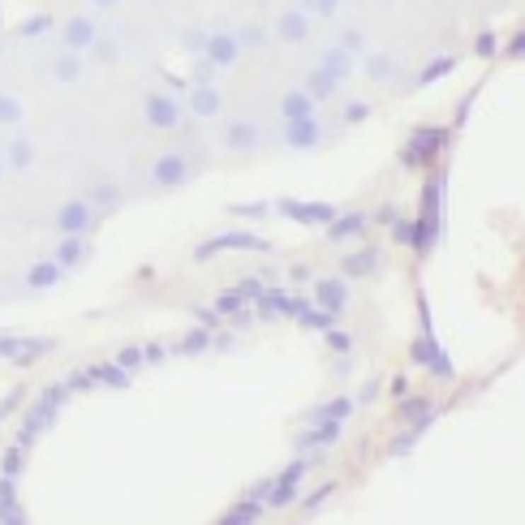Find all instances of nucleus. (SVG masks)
Listing matches in <instances>:
<instances>
[{
  "label": "nucleus",
  "instance_id": "1",
  "mask_svg": "<svg viewBox=\"0 0 525 525\" xmlns=\"http://www.w3.org/2000/svg\"><path fill=\"white\" fill-rule=\"evenodd\" d=\"M439 216H444V173H431L427 190H422V216L413 224V250L417 254H431V246L439 237Z\"/></svg>",
  "mask_w": 525,
  "mask_h": 525
},
{
  "label": "nucleus",
  "instance_id": "2",
  "mask_svg": "<svg viewBox=\"0 0 525 525\" xmlns=\"http://www.w3.org/2000/svg\"><path fill=\"white\" fill-rule=\"evenodd\" d=\"M444 142H448V134L444 129H431V125H422L413 138H409V146L400 151V164L405 168H431V160L444 151Z\"/></svg>",
  "mask_w": 525,
  "mask_h": 525
},
{
  "label": "nucleus",
  "instance_id": "3",
  "mask_svg": "<svg viewBox=\"0 0 525 525\" xmlns=\"http://www.w3.org/2000/svg\"><path fill=\"white\" fill-rule=\"evenodd\" d=\"M220 250H267V241H258L254 233H224V237L202 241L194 258H202V262H207V258H212V254H220Z\"/></svg>",
  "mask_w": 525,
  "mask_h": 525
},
{
  "label": "nucleus",
  "instance_id": "4",
  "mask_svg": "<svg viewBox=\"0 0 525 525\" xmlns=\"http://www.w3.org/2000/svg\"><path fill=\"white\" fill-rule=\"evenodd\" d=\"M280 212H284L289 220H301V224H332V220H336V212H332L328 202H293V198H284Z\"/></svg>",
  "mask_w": 525,
  "mask_h": 525
},
{
  "label": "nucleus",
  "instance_id": "5",
  "mask_svg": "<svg viewBox=\"0 0 525 525\" xmlns=\"http://www.w3.org/2000/svg\"><path fill=\"white\" fill-rule=\"evenodd\" d=\"M306 469H310V461H293V465L284 469V474H280V478H276V483L267 487V491H272L267 500H272L276 508H284V504H289V500L297 495V483H301V474H306Z\"/></svg>",
  "mask_w": 525,
  "mask_h": 525
},
{
  "label": "nucleus",
  "instance_id": "6",
  "mask_svg": "<svg viewBox=\"0 0 525 525\" xmlns=\"http://www.w3.org/2000/svg\"><path fill=\"white\" fill-rule=\"evenodd\" d=\"M146 121L160 125V129H173V125H177V103L164 99V95H151V99H146Z\"/></svg>",
  "mask_w": 525,
  "mask_h": 525
},
{
  "label": "nucleus",
  "instance_id": "7",
  "mask_svg": "<svg viewBox=\"0 0 525 525\" xmlns=\"http://www.w3.org/2000/svg\"><path fill=\"white\" fill-rule=\"evenodd\" d=\"M336 439H340V422L336 417H323L319 431H301L297 435V448H319V444H336Z\"/></svg>",
  "mask_w": 525,
  "mask_h": 525
},
{
  "label": "nucleus",
  "instance_id": "8",
  "mask_svg": "<svg viewBox=\"0 0 525 525\" xmlns=\"http://www.w3.org/2000/svg\"><path fill=\"white\" fill-rule=\"evenodd\" d=\"M65 233H82L86 224H91V207L86 202H65L61 207V220H57Z\"/></svg>",
  "mask_w": 525,
  "mask_h": 525
},
{
  "label": "nucleus",
  "instance_id": "9",
  "mask_svg": "<svg viewBox=\"0 0 525 525\" xmlns=\"http://www.w3.org/2000/svg\"><path fill=\"white\" fill-rule=\"evenodd\" d=\"M155 181L160 185H181L185 181V160L181 155H164V160L155 164Z\"/></svg>",
  "mask_w": 525,
  "mask_h": 525
},
{
  "label": "nucleus",
  "instance_id": "10",
  "mask_svg": "<svg viewBox=\"0 0 525 525\" xmlns=\"http://www.w3.org/2000/svg\"><path fill=\"white\" fill-rule=\"evenodd\" d=\"M357 233H366V216H336V220L328 224V237H332V241H349V237H357Z\"/></svg>",
  "mask_w": 525,
  "mask_h": 525
},
{
  "label": "nucleus",
  "instance_id": "11",
  "mask_svg": "<svg viewBox=\"0 0 525 525\" xmlns=\"http://www.w3.org/2000/svg\"><path fill=\"white\" fill-rule=\"evenodd\" d=\"M207 57H212V65H229V61H237V39H229V35H212V39H207Z\"/></svg>",
  "mask_w": 525,
  "mask_h": 525
},
{
  "label": "nucleus",
  "instance_id": "12",
  "mask_svg": "<svg viewBox=\"0 0 525 525\" xmlns=\"http://www.w3.org/2000/svg\"><path fill=\"white\" fill-rule=\"evenodd\" d=\"M289 142H293V146H314V142H319V125H314V117L289 121Z\"/></svg>",
  "mask_w": 525,
  "mask_h": 525
},
{
  "label": "nucleus",
  "instance_id": "13",
  "mask_svg": "<svg viewBox=\"0 0 525 525\" xmlns=\"http://www.w3.org/2000/svg\"><path fill=\"white\" fill-rule=\"evenodd\" d=\"M379 267V254L371 250V246H366V250H357V254H349L345 258V276H371Z\"/></svg>",
  "mask_w": 525,
  "mask_h": 525
},
{
  "label": "nucleus",
  "instance_id": "14",
  "mask_svg": "<svg viewBox=\"0 0 525 525\" xmlns=\"http://www.w3.org/2000/svg\"><path fill=\"white\" fill-rule=\"evenodd\" d=\"M314 301H319V310H332V314H336V310L345 306V284H340V280H323L319 293H314Z\"/></svg>",
  "mask_w": 525,
  "mask_h": 525
},
{
  "label": "nucleus",
  "instance_id": "15",
  "mask_svg": "<svg viewBox=\"0 0 525 525\" xmlns=\"http://www.w3.org/2000/svg\"><path fill=\"white\" fill-rule=\"evenodd\" d=\"M396 413L405 417V422H431V400H427V396H413V400H405V396H400Z\"/></svg>",
  "mask_w": 525,
  "mask_h": 525
},
{
  "label": "nucleus",
  "instance_id": "16",
  "mask_svg": "<svg viewBox=\"0 0 525 525\" xmlns=\"http://www.w3.org/2000/svg\"><path fill=\"white\" fill-rule=\"evenodd\" d=\"M190 108H194L198 117H216V112H220V95H216L212 86H198V91L190 95Z\"/></svg>",
  "mask_w": 525,
  "mask_h": 525
},
{
  "label": "nucleus",
  "instance_id": "17",
  "mask_svg": "<svg viewBox=\"0 0 525 525\" xmlns=\"http://www.w3.org/2000/svg\"><path fill=\"white\" fill-rule=\"evenodd\" d=\"M47 349H52V340H43V336H39V340H18V345H13V362H18V366H30V362H39V353H47Z\"/></svg>",
  "mask_w": 525,
  "mask_h": 525
},
{
  "label": "nucleus",
  "instance_id": "18",
  "mask_svg": "<svg viewBox=\"0 0 525 525\" xmlns=\"http://www.w3.org/2000/svg\"><path fill=\"white\" fill-rule=\"evenodd\" d=\"M65 39H69V47H86V43L95 39V30H91L86 18H74V22L65 26Z\"/></svg>",
  "mask_w": 525,
  "mask_h": 525
},
{
  "label": "nucleus",
  "instance_id": "19",
  "mask_svg": "<svg viewBox=\"0 0 525 525\" xmlns=\"http://www.w3.org/2000/svg\"><path fill=\"white\" fill-rule=\"evenodd\" d=\"M323 74H328V78H345V74H349V52H345V47H332L328 57H323Z\"/></svg>",
  "mask_w": 525,
  "mask_h": 525
},
{
  "label": "nucleus",
  "instance_id": "20",
  "mask_svg": "<svg viewBox=\"0 0 525 525\" xmlns=\"http://www.w3.org/2000/svg\"><path fill=\"white\" fill-rule=\"evenodd\" d=\"M61 280V267L57 262H39V267H30V289H47Z\"/></svg>",
  "mask_w": 525,
  "mask_h": 525
},
{
  "label": "nucleus",
  "instance_id": "21",
  "mask_svg": "<svg viewBox=\"0 0 525 525\" xmlns=\"http://www.w3.org/2000/svg\"><path fill=\"white\" fill-rule=\"evenodd\" d=\"M258 495H250V500H241V504H233L229 512H224V521H258Z\"/></svg>",
  "mask_w": 525,
  "mask_h": 525
},
{
  "label": "nucleus",
  "instance_id": "22",
  "mask_svg": "<svg viewBox=\"0 0 525 525\" xmlns=\"http://www.w3.org/2000/svg\"><path fill=\"white\" fill-rule=\"evenodd\" d=\"M91 379L108 383V388H125V383H129V375L121 371V366H95V371H91Z\"/></svg>",
  "mask_w": 525,
  "mask_h": 525
},
{
  "label": "nucleus",
  "instance_id": "23",
  "mask_svg": "<svg viewBox=\"0 0 525 525\" xmlns=\"http://www.w3.org/2000/svg\"><path fill=\"white\" fill-rule=\"evenodd\" d=\"M301 323L314 332H328V328H336V314L332 310H301Z\"/></svg>",
  "mask_w": 525,
  "mask_h": 525
},
{
  "label": "nucleus",
  "instance_id": "24",
  "mask_svg": "<svg viewBox=\"0 0 525 525\" xmlns=\"http://www.w3.org/2000/svg\"><path fill=\"white\" fill-rule=\"evenodd\" d=\"M284 117H289V121H297V117H310V95H301V91L284 95Z\"/></svg>",
  "mask_w": 525,
  "mask_h": 525
},
{
  "label": "nucleus",
  "instance_id": "25",
  "mask_svg": "<svg viewBox=\"0 0 525 525\" xmlns=\"http://www.w3.org/2000/svg\"><path fill=\"white\" fill-rule=\"evenodd\" d=\"M0 469H5V478H18L22 469H26V448H9L5 461H0Z\"/></svg>",
  "mask_w": 525,
  "mask_h": 525
},
{
  "label": "nucleus",
  "instance_id": "26",
  "mask_svg": "<svg viewBox=\"0 0 525 525\" xmlns=\"http://www.w3.org/2000/svg\"><path fill=\"white\" fill-rule=\"evenodd\" d=\"M427 427H431V422H409V431H405V435H396V439H392V452H409V448H413V444H417V435H422V431H427Z\"/></svg>",
  "mask_w": 525,
  "mask_h": 525
},
{
  "label": "nucleus",
  "instance_id": "27",
  "mask_svg": "<svg viewBox=\"0 0 525 525\" xmlns=\"http://www.w3.org/2000/svg\"><path fill=\"white\" fill-rule=\"evenodd\" d=\"M280 35L284 39H306V18L301 13H284L280 18Z\"/></svg>",
  "mask_w": 525,
  "mask_h": 525
},
{
  "label": "nucleus",
  "instance_id": "28",
  "mask_svg": "<svg viewBox=\"0 0 525 525\" xmlns=\"http://www.w3.org/2000/svg\"><path fill=\"white\" fill-rule=\"evenodd\" d=\"M229 142H233L237 151H246V146L258 142V129H254V125H233V129H229Z\"/></svg>",
  "mask_w": 525,
  "mask_h": 525
},
{
  "label": "nucleus",
  "instance_id": "29",
  "mask_svg": "<svg viewBox=\"0 0 525 525\" xmlns=\"http://www.w3.org/2000/svg\"><path fill=\"white\" fill-rule=\"evenodd\" d=\"M332 91H336V78H328L323 69H319V74L310 78V95H314V99H328Z\"/></svg>",
  "mask_w": 525,
  "mask_h": 525
},
{
  "label": "nucleus",
  "instance_id": "30",
  "mask_svg": "<svg viewBox=\"0 0 525 525\" xmlns=\"http://www.w3.org/2000/svg\"><path fill=\"white\" fill-rule=\"evenodd\" d=\"M61 262H65V267H74V262H82V241H78V233H69V241L61 246Z\"/></svg>",
  "mask_w": 525,
  "mask_h": 525
},
{
  "label": "nucleus",
  "instance_id": "31",
  "mask_svg": "<svg viewBox=\"0 0 525 525\" xmlns=\"http://www.w3.org/2000/svg\"><path fill=\"white\" fill-rule=\"evenodd\" d=\"M237 293H241V301H262V297H267V289H262L258 280H241Z\"/></svg>",
  "mask_w": 525,
  "mask_h": 525
},
{
  "label": "nucleus",
  "instance_id": "32",
  "mask_svg": "<svg viewBox=\"0 0 525 525\" xmlns=\"http://www.w3.org/2000/svg\"><path fill=\"white\" fill-rule=\"evenodd\" d=\"M22 117V108H18V99H9V95H0V125H9V121H18Z\"/></svg>",
  "mask_w": 525,
  "mask_h": 525
},
{
  "label": "nucleus",
  "instance_id": "33",
  "mask_svg": "<svg viewBox=\"0 0 525 525\" xmlns=\"http://www.w3.org/2000/svg\"><path fill=\"white\" fill-rule=\"evenodd\" d=\"M448 69H452V61H448V57H444V61H435V65H427V69H422V74H417V82H435V78H444V74H448Z\"/></svg>",
  "mask_w": 525,
  "mask_h": 525
},
{
  "label": "nucleus",
  "instance_id": "34",
  "mask_svg": "<svg viewBox=\"0 0 525 525\" xmlns=\"http://www.w3.org/2000/svg\"><path fill=\"white\" fill-rule=\"evenodd\" d=\"M349 400H332V405H323V409H314V413H319V417H336V422H340V417H349Z\"/></svg>",
  "mask_w": 525,
  "mask_h": 525
},
{
  "label": "nucleus",
  "instance_id": "35",
  "mask_svg": "<svg viewBox=\"0 0 525 525\" xmlns=\"http://www.w3.org/2000/svg\"><path fill=\"white\" fill-rule=\"evenodd\" d=\"M9 164H13V168H26V164H30V146H26V142H13V146H9Z\"/></svg>",
  "mask_w": 525,
  "mask_h": 525
},
{
  "label": "nucleus",
  "instance_id": "36",
  "mask_svg": "<svg viewBox=\"0 0 525 525\" xmlns=\"http://www.w3.org/2000/svg\"><path fill=\"white\" fill-rule=\"evenodd\" d=\"M237 310H241V293H224L216 301V314H237Z\"/></svg>",
  "mask_w": 525,
  "mask_h": 525
},
{
  "label": "nucleus",
  "instance_id": "37",
  "mask_svg": "<svg viewBox=\"0 0 525 525\" xmlns=\"http://www.w3.org/2000/svg\"><path fill=\"white\" fill-rule=\"evenodd\" d=\"M138 362H142V349H121V353H117V366H121V371H134Z\"/></svg>",
  "mask_w": 525,
  "mask_h": 525
},
{
  "label": "nucleus",
  "instance_id": "38",
  "mask_svg": "<svg viewBox=\"0 0 525 525\" xmlns=\"http://www.w3.org/2000/svg\"><path fill=\"white\" fill-rule=\"evenodd\" d=\"M43 30H52V13H43V18H30V22L22 26V35H43Z\"/></svg>",
  "mask_w": 525,
  "mask_h": 525
},
{
  "label": "nucleus",
  "instance_id": "39",
  "mask_svg": "<svg viewBox=\"0 0 525 525\" xmlns=\"http://www.w3.org/2000/svg\"><path fill=\"white\" fill-rule=\"evenodd\" d=\"M392 237H396L400 246H409V241H413V224H409V220H392Z\"/></svg>",
  "mask_w": 525,
  "mask_h": 525
},
{
  "label": "nucleus",
  "instance_id": "40",
  "mask_svg": "<svg viewBox=\"0 0 525 525\" xmlns=\"http://www.w3.org/2000/svg\"><path fill=\"white\" fill-rule=\"evenodd\" d=\"M366 117H371L366 103H349V108H345V121H349V125H357V121H366Z\"/></svg>",
  "mask_w": 525,
  "mask_h": 525
},
{
  "label": "nucleus",
  "instance_id": "41",
  "mask_svg": "<svg viewBox=\"0 0 525 525\" xmlns=\"http://www.w3.org/2000/svg\"><path fill=\"white\" fill-rule=\"evenodd\" d=\"M181 349H185V353H198V349H207V332H190Z\"/></svg>",
  "mask_w": 525,
  "mask_h": 525
},
{
  "label": "nucleus",
  "instance_id": "42",
  "mask_svg": "<svg viewBox=\"0 0 525 525\" xmlns=\"http://www.w3.org/2000/svg\"><path fill=\"white\" fill-rule=\"evenodd\" d=\"M328 345H332L336 353H345V349H349V336H345V332H336V328H328Z\"/></svg>",
  "mask_w": 525,
  "mask_h": 525
},
{
  "label": "nucleus",
  "instance_id": "43",
  "mask_svg": "<svg viewBox=\"0 0 525 525\" xmlns=\"http://www.w3.org/2000/svg\"><path fill=\"white\" fill-rule=\"evenodd\" d=\"M164 357H168L164 345H146V349H142V362H164Z\"/></svg>",
  "mask_w": 525,
  "mask_h": 525
},
{
  "label": "nucleus",
  "instance_id": "44",
  "mask_svg": "<svg viewBox=\"0 0 525 525\" xmlns=\"http://www.w3.org/2000/svg\"><path fill=\"white\" fill-rule=\"evenodd\" d=\"M233 212H237V216H262V212H267V207H262V202H237Z\"/></svg>",
  "mask_w": 525,
  "mask_h": 525
},
{
  "label": "nucleus",
  "instance_id": "45",
  "mask_svg": "<svg viewBox=\"0 0 525 525\" xmlns=\"http://www.w3.org/2000/svg\"><path fill=\"white\" fill-rule=\"evenodd\" d=\"M371 74H375V78H388V74H392V61H388V57H375V61H371Z\"/></svg>",
  "mask_w": 525,
  "mask_h": 525
},
{
  "label": "nucleus",
  "instance_id": "46",
  "mask_svg": "<svg viewBox=\"0 0 525 525\" xmlns=\"http://www.w3.org/2000/svg\"><path fill=\"white\" fill-rule=\"evenodd\" d=\"M57 74H61L65 82H69V78H78V61H74V57H65V61L57 65Z\"/></svg>",
  "mask_w": 525,
  "mask_h": 525
},
{
  "label": "nucleus",
  "instance_id": "47",
  "mask_svg": "<svg viewBox=\"0 0 525 525\" xmlns=\"http://www.w3.org/2000/svg\"><path fill=\"white\" fill-rule=\"evenodd\" d=\"M328 495H332V483H323V487H319V491H314V495H310V500H306V508H319V504H323V500H328Z\"/></svg>",
  "mask_w": 525,
  "mask_h": 525
},
{
  "label": "nucleus",
  "instance_id": "48",
  "mask_svg": "<svg viewBox=\"0 0 525 525\" xmlns=\"http://www.w3.org/2000/svg\"><path fill=\"white\" fill-rule=\"evenodd\" d=\"M91 383H95V379H91V371H78V375H69V392H74V388H91Z\"/></svg>",
  "mask_w": 525,
  "mask_h": 525
},
{
  "label": "nucleus",
  "instance_id": "49",
  "mask_svg": "<svg viewBox=\"0 0 525 525\" xmlns=\"http://www.w3.org/2000/svg\"><path fill=\"white\" fill-rule=\"evenodd\" d=\"M478 52H483V57H491V52H495V35H491V30L478 35Z\"/></svg>",
  "mask_w": 525,
  "mask_h": 525
},
{
  "label": "nucleus",
  "instance_id": "50",
  "mask_svg": "<svg viewBox=\"0 0 525 525\" xmlns=\"http://www.w3.org/2000/svg\"><path fill=\"white\" fill-rule=\"evenodd\" d=\"M504 52H508V57H521V52H525V39H521V35H512V39H508V47H504Z\"/></svg>",
  "mask_w": 525,
  "mask_h": 525
},
{
  "label": "nucleus",
  "instance_id": "51",
  "mask_svg": "<svg viewBox=\"0 0 525 525\" xmlns=\"http://www.w3.org/2000/svg\"><path fill=\"white\" fill-rule=\"evenodd\" d=\"M362 47V35L357 30H345V52H357Z\"/></svg>",
  "mask_w": 525,
  "mask_h": 525
},
{
  "label": "nucleus",
  "instance_id": "52",
  "mask_svg": "<svg viewBox=\"0 0 525 525\" xmlns=\"http://www.w3.org/2000/svg\"><path fill=\"white\" fill-rule=\"evenodd\" d=\"M405 392H409V383H405V375H396V379H392V396H396V400H400V396H405Z\"/></svg>",
  "mask_w": 525,
  "mask_h": 525
},
{
  "label": "nucleus",
  "instance_id": "53",
  "mask_svg": "<svg viewBox=\"0 0 525 525\" xmlns=\"http://www.w3.org/2000/svg\"><path fill=\"white\" fill-rule=\"evenodd\" d=\"M95 202H117V194H112L108 185H99V190H95Z\"/></svg>",
  "mask_w": 525,
  "mask_h": 525
},
{
  "label": "nucleus",
  "instance_id": "54",
  "mask_svg": "<svg viewBox=\"0 0 525 525\" xmlns=\"http://www.w3.org/2000/svg\"><path fill=\"white\" fill-rule=\"evenodd\" d=\"M13 345H18V340H9V336H0V357H13Z\"/></svg>",
  "mask_w": 525,
  "mask_h": 525
},
{
  "label": "nucleus",
  "instance_id": "55",
  "mask_svg": "<svg viewBox=\"0 0 525 525\" xmlns=\"http://www.w3.org/2000/svg\"><path fill=\"white\" fill-rule=\"evenodd\" d=\"M319 9H323V13H332V9H336V0H319Z\"/></svg>",
  "mask_w": 525,
  "mask_h": 525
},
{
  "label": "nucleus",
  "instance_id": "56",
  "mask_svg": "<svg viewBox=\"0 0 525 525\" xmlns=\"http://www.w3.org/2000/svg\"><path fill=\"white\" fill-rule=\"evenodd\" d=\"M95 5H112V0H95Z\"/></svg>",
  "mask_w": 525,
  "mask_h": 525
}]
</instances>
